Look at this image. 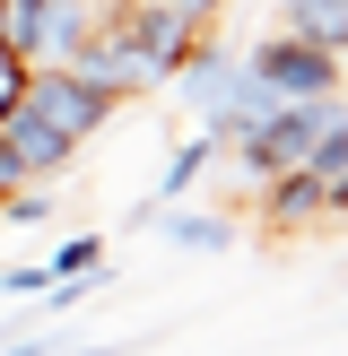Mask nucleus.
Segmentation results:
<instances>
[{
  "label": "nucleus",
  "instance_id": "nucleus-3",
  "mask_svg": "<svg viewBox=\"0 0 348 356\" xmlns=\"http://www.w3.org/2000/svg\"><path fill=\"white\" fill-rule=\"evenodd\" d=\"M17 104H26L35 122H44L52 139H70V148H87V139L113 122V104L122 96H104L87 70H70V61H35L26 70V87H17Z\"/></svg>",
  "mask_w": 348,
  "mask_h": 356
},
{
  "label": "nucleus",
  "instance_id": "nucleus-10",
  "mask_svg": "<svg viewBox=\"0 0 348 356\" xmlns=\"http://www.w3.org/2000/svg\"><path fill=\"white\" fill-rule=\"evenodd\" d=\"M287 35L348 52V0H287Z\"/></svg>",
  "mask_w": 348,
  "mask_h": 356
},
{
  "label": "nucleus",
  "instance_id": "nucleus-11",
  "mask_svg": "<svg viewBox=\"0 0 348 356\" xmlns=\"http://www.w3.org/2000/svg\"><path fill=\"white\" fill-rule=\"evenodd\" d=\"M44 270L52 278H87V270H104V235H61L44 252Z\"/></svg>",
  "mask_w": 348,
  "mask_h": 356
},
{
  "label": "nucleus",
  "instance_id": "nucleus-8",
  "mask_svg": "<svg viewBox=\"0 0 348 356\" xmlns=\"http://www.w3.org/2000/svg\"><path fill=\"white\" fill-rule=\"evenodd\" d=\"M157 226H166V243H174V252H200V261H209V252H226V243L244 235L226 209H183V200H174V209H157Z\"/></svg>",
  "mask_w": 348,
  "mask_h": 356
},
{
  "label": "nucleus",
  "instance_id": "nucleus-2",
  "mask_svg": "<svg viewBox=\"0 0 348 356\" xmlns=\"http://www.w3.org/2000/svg\"><path fill=\"white\" fill-rule=\"evenodd\" d=\"M322 131H340V96H313V104H278V113H261L244 139H226L235 148V183L244 191H261L270 174H296L313 156V139Z\"/></svg>",
  "mask_w": 348,
  "mask_h": 356
},
{
  "label": "nucleus",
  "instance_id": "nucleus-7",
  "mask_svg": "<svg viewBox=\"0 0 348 356\" xmlns=\"http://www.w3.org/2000/svg\"><path fill=\"white\" fill-rule=\"evenodd\" d=\"M0 139H9V156H17V174H26V183H44V174H61L70 156H79V148H70V139H52L44 122L26 113V104H17V113L0 122Z\"/></svg>",
  "mask_w": 348,
  "mask_h": 356
},
{
  "label": "nucleus",
  "instance_id": "nucleus-15",
  "mask_svg": "<svg viewBox=\"0 0 348 356\" xmlns=\"http://www.w3.org/2000/svg\"><path fill=\"white\" fill-rule=\"evenodd\" d=\"M17 87H26V61H17V52H9V44H0V122H9V113H17Z\"/></svg>",
  "mask_w": 348,
  "mask_h": 356
},
{
  "label": "nucleus",
  "instance_id": "nucleus-5",
  "mask_svg": "<svg viewBox=\"0 0 348 356\" xmlns=\"http://www.w3.org/2000/svg\"><path fill=\"white\" fill-rule=\"evenodd\" d=\"M96 35V0H0V44L17 61H70Z\"/></svg>",
  "mask_w": 348,
  "mask_h": 356
},
{
  "label": "nucleus",
  "instance_id": "nucleus-12",
  "mask_svg": "<svg viewBox=\"0 0 348 356\" xmlns=\"http://www.w3.org/2000/svg\"><path fill=\"white\" fill-rule=\"evenodd\" d=\"M0 218H9V226H52V183H17V191H0Z\"/></svg>",
  "mask_w": 348,
  "mask_h": 356
},
{
  "label": "nucleus",
  "instance_id": "nucleus-14",
  "mask_svg": "<svg viewBox=\"0 0 348 356\" xmlns=\"http://www.w3.org/2000/svg\"><path fill=\"white\" fill-rule=\"evenodd\" d=\"M157 9H174V17H183V26H218V17H226V0H157Z\"/></svg>",
  "mask_w": 348,
  "mask_h": 356
},
{
  "label": "nucleus",
  "instance_id": "nucleus-9",
  "mask_svg": "<svg viewBox=\"0 0 348 356\" xmlns=\"http://www.w3.org/2000/svg\"><path fill=\"white\" fill-rule=\"evenodd\" d=\"M209 165H218V139H209V131H191L183 148L166 156V174H157V209H174V200H191V191H200V174H209Z\"/></svg>",
  "mask_w": 348,
  "mask_h": 356
},
{
  "label": "nucleus",
  "instance_id": "nucleus-13",
  "mask_svg": "<svg viewBox=\"0 0 348 356\" xmlns=\"http://www.w3.org/2000/svg\"><path fill=\"white\" fill-rule=\"evenodd\" d=\"M44 287H52V270H44V261H9V270H0V296H17V305H35Z\"/></svg>",
  "mask_w": 348,
  "mask_h": 356
},
{
  "label": "nucleus",
  "instance_id": "nucleus-6",
  "mask_svg": "<svg viewBox=\"0 0 348 356\" xmlns=\"http://www.w3.org/2000/svg\"><path fill=\"white\" fill-rule=\"evenodd\" d=\"M235 79H244V61H235V44L226 35H200V44L183 52V70H174V96L200 113V131L226 113V96H235Z\"/></svg>",
  "mask_w": 348,
  "mask_h": 356
},
{
  "label": "nucleus",
  "instance_id": "nucleus-4",
  "mask_svg": "<svg viewBox=\"0 0 348 356\" xmlns=\"http://www.w3.org/2000/svg\"><path fill=\"white\" fill-rule=\"evenodd\" d=\"M235 61H244L253 87H270V96H287V104L340 96V52H331V44H305V35H287V26L261 35V44H244Z\"/></svg>",
  "mask_w": 348,
  "mask_h": 356
},
{
  "label": "nucleus",
  "instance_id": "nucleus-1",
  "mask_svg": "<svg viewBox=\"0 0 348 356\" xmlns=\"http://www.w3.org/2000/svg\"><path fill=\"white\" fill-rule=\"evenodd\" d=\"M253 200H261V226H270V235H305L313 218L331 226V218L348 209V122L322 131L305 165H296V174H270Z\"/></svg>",
  "mask_w": 348,
  "mask_h": 356
}]
</instances>
